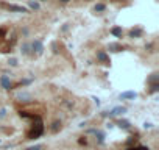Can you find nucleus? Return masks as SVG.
<instances>
[{
	"label": "nucleus",
	"mask_w": 159,
	"mask_h": 150,
	"mask_svg": "<svg viewBox=\"0 0 159 150\" xmlns=\"http://www.w3.org/2000/svg\"><path fill=\"white\" fill-rule=\"evenodd\" d=\"M31 50H33V53L36 52L37 55H41V53L44 52V44H42L39 39H34L33 42H31Z\"/></svg>",
	"instance_id": "f257e3e1"
},
{
	"label": "nucleus",
	"mask_w": 159,
	"mask_h": 150,
	"mask_svg": "<svg viewBox=\"0 0 159 150\" xmlns=\"http://www.w3.org/2000/svg\"><path fill=\"white\" fill-rule=\"evenodd\" d=\"M136 97H137V92H134V91H126V92L120 94V99L122 100H134Z\"/></svg>",
	"instance_id": "f03ea898"
},
{
	"label": "nucleus",
	"mask_w": 159,
	"mask_h": 150,
	"mask_svg": "<svg viewBox=\"0 0 159 150\" xmlns=\"http://www.w3.org/2000/svg\"><path fill=\"white\" fill-rule=\"evenodd\" d=\"M0 85H2L3 89H11V86H12L8 75H2V77H0Z\"/></svg>",
	"instance_id": "7ed1b4c3"
},
{
	"label": "nucleus",
	"mask_w": 159,
	"mask_h": 150,
	"mask_svg": "<svg viewBox=\"0 0 159 150\" xmlns=\"http://www.w3.org/2000/svg\"><path fill=\"white\" fill-rule=\"evenodd\" d=\"M6 6L9 11H16V13H30L28 8H23V6H17V5H3Z\"/></svg>",
	"instance_id": "20e7f679"
},
{
	"label": "nucleus",
	"mask_w": 159,
	"mask_h": 150,
	"mask_svg": "<svg viewBox=\"0 0 159 150\" xmlns=\"http://www.w3.org/2000/svg\"><path fill=\"white\" fill-rule=\"evenodd\" d=\"M97 60H98V61H101V63H106V64L109 63V57L106 55L104 52H98V53H97Z\"/></svg>",
	"instance_id": "39448f33"
},
{
	"label": "nucleus",
	"mask_w": 159,
	"mask_h": 150,
	"mask_svg": "<svg viewBox=\"0 0 159 150\" xmlns=\"http://www.w3.org/2000/svg\"><path fill=\"white\" fill-rule=\"evenodd\" d=\"M22 55H30L31 53V44H28V42H23L22 44Z\"/></svg>",
	"instance_id": "423d86ee"
},
{
	"label": "nucleus",
	"mask_w": 159,
	"mask_h": 150,
	"mask_svg": "<svg viewBox=\"0 0 159 150\" xmlns=\"http://www.w3.org/2000/svg\"><path fill=\"white\" fill-rule=\"evenodd\" d=\"M111 35L115 38H122V27H114V28H111Z\"/></svg>",
	"instance_id": "0eeeda50"
},
{
	"label": "nucleus",
	"mask_w": 159,
	"mask_h": 150,
	"mask_svg": "<svg viewBox=\"0 0 159 150\" xmlns=\"http://www.w3.org/2000/svg\"><path fill=\"white\" fill-rule=\"evenodd\" d=\"M126 111V108H122V106H117V108H114V110L111 111V114H114V116H118V114H123Z\"/></svg>",
	"instance_id": "6e6552de"
},
{
	"label": "nucleus",
	"mask_w": 159,
	"mask_h": 150,
	"mask_svg": "<svg viewBox=\"0 0 159 150\" xmlns=\"http://www.w3.org/2000/svg\"><path fill=\"white\" fill-rule=\"evenodd\" d=\"M28 6H30V9H34V11H39V9H41V5H39L37 2H33V0L28 3Z\"/></svg>",
	"instance_id": "1a4fd4ad"
},
{
	"label": "nucleus",
	"mask_w": 159,
	"mask_h": 150,
	"mask_svg": "<svg viewBox=\"0 0 159 150\" xmlns=\"http://www.w3.org/2000/svg\"><path fill=\"white\" fill-rule=\"evenodd\" d=\"M94 9H95L97 13H101V11H104V9H106V5H104V3H97Z\"/></svg>",
	"instance_id": "9d476101"
},
{
	"label": "nucleus",
	"mask_w": 159,
	"mask_h": 150,
	"mask_svg": "<svg viewBox=\"0 0 159 150\" xmlns=\"http://www.w3.org/2000/svg\"><path fill=\"white\" fill-rule=\"evenodd\" d=\"M8 64L12 66V67H16V66L19 64V61H17V58H9V60H8Z\"/></svg>",
	"instance_id": "9b49d317"
},
{
	"label": "nucleus",
	"mask_w": 159,
	"mask_h": 150,
	"mask_svg": "<svg viewBox=\"0 0 159 150\" xmlns=\"http://www.w3.org/2000/svg\"><path fill=\"white\" fill-rule=\"evenodd\" d=\"M140 33H142V30H131L129 36L131 38H137V36H140Z\"/></svg>",
	"instance_id": "f8f14e48"
},
{
	"label": "nucleus",
	"mask_w": 159,
	"mask_h": 150,
	"mask_svg": "<svg viewBox=\"0 0 159 150\" xmlns=\"http://www.w3.org/2000/svg\"><path fill=\"white\" fill-rule=\"evenodd\" d=\"M109 49H111L112 52H118V50H120L122 47L118 46V44H111V46H109Z\"/></svg>",
	"instance_id": "ddd939ff"
},
{
	"label": "nucleus",
	"mask_w": 159,
	"mask_h": 150,
	"mask_svg": "<svg viewBox=\"0 0 159 150\" xmlns=\"http://www.w3.org/2000/svg\"><path fill=\"white\" fill-rule=\"evenodd\" d=\"M129 150H148L147 147H139V148H129Z\"/></svg>",
	"instance_id": "4468645a"
},
{
	"label": "nucleus",
	"mask_w": 159,
	"mask_h": 150,
	"mask_svg": "<svg viewBox=\"0 0 159 150\" xmlns=\"http://www.w3.org/2000/svg\"><path fill=\"white\" fill-rule=\"evenodd\" d=\"M61 3H69V0H59Z\"/></svg>",
	"instance_id": "2eb2a0df"
},
{
	"label": "nucleus",
	"mask_w": 159,
	"mask_h": 150,
	"mask_svg": "<svg viewBox=\"0 0 159 150\" xmlns=\"http://www.w3.org/2000/svg\"><path fill=\"white\" fill-rule=\"evenodd\" d=\"M44 2H45V0H44Z\"/></svg>",
	"instance_id": "dca6fc26"
}]
</instances>
